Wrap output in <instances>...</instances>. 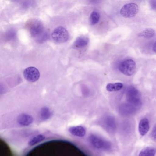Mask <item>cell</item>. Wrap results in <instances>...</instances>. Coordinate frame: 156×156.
<instances>
[{"label":"cell","mask_w":156,"mask_h":156,"mask_svg":"<svg viewBox=\"0 0 156 156\" xmlns=\"http://www.w3.org/2000/svg\"><path fill=\"white\" fill-rule=\"evenodd\" d=\"M88 139L92 146L97 149L109 151L112 147V145L110 142L97 135L91 134Z\"/></svg>","instance_id":"6da1fadb"},{"label":"cell","mask_w":156,"mask_h":156,"mask_svg":"<svg viewBox=\"0 0 156 156\" xmlns=\"http://www.w3.org/2000/svg\"><path fill=\"white\" fill-rule=\"evenodd\" d=\"M136 70V62L131 59L125 60L119 66V70L122 73L127 76H131Z\"/></svg>","instance_id":"7a4b0ae2"},{"label":"cell","mask_w":156,"mask_h":156,"mask_svg":"<svg viewBox=\"0 0 156 156\" xmlns=\"http://www.w3.org/2000/svg\"><path fill=\"white\" fill-rule=\"evenodd\" d=\"M52 37L55 41L58 43H63L67 41L69 39L68 31L64 27L60 26L57 27L53 32Z\"/></svg>","instance_id":"3957f363"},{"label":"cell","mask_w":156,"mask_h":156,"mask_svg":"<svg viewBox=\"0 0 156 156\" xmlns=\"http://www.w3.org/2000/svg\"><path fill=\"white\" fill-rule=\"evenodd\" d=\"M139 11L138 6L135 3L125 4L120 11L121 16L124 18H130L135 17Z\"/></svg>","instance_id":"277c9868"},{"label":"cell","mask_w":156,"mask_h":156,"mask_svg":"<svg viewBox=\"0 0 156 156\" xmlns=\"http://www.w3.org/2000/svg\"><path fill=\"white\" fill-rule=\"evenodd\" d=\"M23 76L26 80L33 83L39 80L40 77V72L35 67H29L24 70Z\"/></svg>","instance_id":"5b68a950"},{"label":"cell","mask_w":156,"mask_h":156,"mask_svg":"<svg viewBox=\"0 0 156 156\" xmlns=\"http://www.w3.org/2000/svg\"><path fill=\"white\" fill-rule=\"evenodd\" d=\"M103 125L106 130L110 133H114L116 129L115 120L111 116H107L104 118L103 120Z\"/></svg>","instance_id":"8992f818"},{"label":"cell","mask_w":156,"mask_h":156,"mask_svg":"<svg viewBox=\"0 0 156 156\" xmlns=\"http://www.w3.org/2000/svg\"><path fill=\"white\" fill-rule=\"evenodd\" d=\"M34 119L30 115L26 114H21L18 118V122L20 126H27L32 124Z\"/></svg>","instance_id":"52a82bcc"},{"label":"cell","mask_w":156,"mask_h":156,"mask_svg":"<svg viewBox=\"0 0 156 156\" xmlns=\"http://www.w3.org/2000/svg\"><path fill=\"white\" fill-rule=\"evenodd\" d=\"M69 131L72 135L76 136H84L86 134V129L84 127L81 126H74L69 129Z\"/></svg>","instance_id":"ba28073f"},{"label":"cell","mask_w":156,"mask_h":156,"mask_svg":"<svg viewBox=\"0 0 156 156\" xmlns=\"http://www.w3.org/2000/svg\"><path fill=\"white\" fill-rule=\"evenodd\" d=\"M150 128L149 122L147 118H143L140 121L138 129L140 134L144 136L148 132Z\"/></svg>","instance_id":"9c48e42d"},{"label":"cell","mask_w":156,"mask_h":156,"mask_svg":"<svg viewBox=\"0 0 156 156\" xmlns=\"http://www.w3.org/2000/svg\"><path fill=\"white\" fill-rule=\"evenodd\" d=\"M89 40L87 37L81 36L76 39L74 44V47L77 49L83 48L88 44Z\"/></svg>","instance_id":"30bf717a"},{"label":"cell","mask_w":156,"mask_h":156,"mask_svg":"<svg viewBox=\"0 0 156 156\" xmlns=\"http://www.w3.org/2000/svg\"><path fill=\"white\" fill-rule=\"evenodd\" d=\"M123 87V84L121 83H111L108 84L106 89L108 92H116L121 90Z\"/></svg>","instance_id":"8fae6325"},{"label":"cell","mask_w":156,"mask_h":156,"mask_svg":"<svg viewBox=\"0 0 156 156\" xmlns=\"http://www.w3.org/2000/svg\"><path fill=\"white\" fill-rule=\"evenodd\" d=\"M156 149L152 147H148L142 149L140 152L139 156H155Z\"/></svg>","instance_id":"7c38bea8"},{"label":"cell","mask_w":156,"mask_h":156,"mask_svg":"<svg viewBox=\"0 0 156 156\" xmlns=\"http://www.w3.org/2000/svg\"><path fill=\"white\" fill-rule=\"evenodd\" d=\"M45 139V136L42 135V134H40V135H37V136L33 137L29 141L28 144H29V146H34L43 141Z\"/></svg>","instance_id":"4fadbf2b"},{"label":"cell","mask_w":156,"mask_h":156,"mask_svg":"<svg viewBox=\"0 0 156 156\" xmlns=\"http://www.w3.org/2000/svg\"><path fill=\"white\" fill-rule=\"evenodd\" d=\"M52 115L51 111L47 107H44L42 108L40 113L41 119L43 120L49 119L51 117Z\"/></svg>","instance_id":"5bb4252c"},{"label":"cell","mask_w":156,"mask_h":156,"mask_svg":"<svg viewBox=\"0 0 156 156\" xmlns=\"http://www.w3.org/2000/svg\"><path fill=\"white\" fill-rule=\"evenodd\" d=\"M155 34V30L153 29L149 28V29H145L143 31L139 33V36L145 37V38H151L154 36Z\"/></svg>","instance_id":"9a60e30c"},{"label":"cell","mask_w":156,"mask_h":156,"mask_svg":"<svg viewBox=\"0 0 156 156\" xmlns=\"http://www.w3.org/2000/svg\"><path fill=\"white\" fill-rule=\"evenodd\" d=\"M99 19H100V14L98 12L93 11L91 13L90 19H89L91 25H94L96 24L99 21Z\"/></svg>","instance_id":"2e32d148"},{"label":"cell","mask_w":156,"mask_h":156,"mask_svg":"<svg viewBox=\"0 0 156 156\" xmlns=\"http://www.w3.org/2000/svg\"><path fill=\"white\" fill-rule=\"evenodd\" d=\"M151 137L152 140L156 142V125L154 126L151 131Z\"/></svg>","instance_id":"e0dca14e"},{"label":"cell","mask_w":156,"mask_h":156,"mask_svg":"<svg viewBox=\"0 0 156 156\" xmlns=\"http://www.w3.org/2000/svg\"><path fill=\"white\" fill-rule=\"evenodd\" d=\"M153 51L154 52L156 53V42L154 43V45L153 46Z\"/></svg>","instance_id":"ac0fdd59"}]
</instances>
